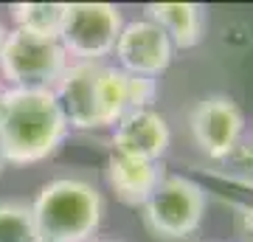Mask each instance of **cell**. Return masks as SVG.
I'll use <instances>...</instances> for the list:
<instances>
[{
	"instance_id": "cell-17",
	"label": "cell",
	"mask_w": 253,
	"mask_h": 242,
	"mask_svg": "<svg viewBox=\"0 0 253 242\" xmlns=\"http://www.w3.org/2000/svg\"><path fill=\"white\" fill-rule=\"evenodd\" d=\"M6 169V158H3V149H0V172Z\"/></svg>"
},
{
	"instance_id": "cell-16",
	"label": "cell",
	"mask_w": 253,
	"mask_h": 242,
	"mask_svg": "<svg viewBox=\"0 0 253 242\" xmlns=\"http://www.w3.org/2000/svg\"><path fill=\"white\" fill-rule=\"evenodd\" d=\"M6 90H9V88H6V85L0 82V110H3V99H6Z\"/></svg>"
},
{
	"instance_id": "cell-13",
	"label": "cell",
	"mask_w": 253,
	"mask_h": 242,
	"mask_svg": "<svg viewBox=\"0 0 253 242\" xmlns=\"http://www.w3.org/2000/svg\"><path fill=\"white\" fill-rule=\"evenodd\" d=\"M0 242H42L28 203L20 200L0 203Z\"/></svg>"
},
{
	"instance_id": "cell-6",
	"label": "cell",
	"mask_w": 253,
	"mask_h": 242,
	"mask_svg": "<svg viewBox=\"0 0 253 242\" xmlns=\"http://www.w3.org/2000/svg\"><path fill=\"white\" fill-rule=\"evenodd\" d=\"M124 17L110 3H68L59 45L71 62H107L116 51Z\"/></svg>"
},
{
	"instance_id": "cell-11",
	"label": "cell",
	"mask_w": 253,
	"mask_h": 242,
	"mask_svg": "<svg viewBox=\"0 0 253 242\" xmlns=\"http://www.w3.org/2000/svg\"><path fill=\"white\" fill-rule=\"evenodd\" d=\"M146 11H149V20L166 31L174 51L177 48H194L203 40L206 14L197 3H152V6H146Z\"/></svg>"
},
{
	"instance_id": "cell-14",
	"label": "cell",
	"mask_w": 253,
	"mask_h": 242,
	"mask_svg": "<svg viewBox=\"0 0 253 242\" xmlns=\"http://www.w3.org/2000/svg\"><path fill=\"white\" fill-rule=\"evenodd\" d=\"M231 158H236V163L239 166H248V172L253 175V138H242L239 141V146H236V152L231 155Z\"/></svg>"
},
{
	"instance_id": "cell-1",
	"label": "cell",
	"mask_w": 253,
	"mask_h": 242,
	"mask_svg": "<svg viewBox=\"0 0 253 242\" xmlns=\"http://www.w3.org/2000/svg\"><path fill=\"white\" fill-rule=\"evenodd\" d=\"M155 93V79L132 76L110 62H71L54 88L71 130H113L121 116L149 107Z\"/></svg>"
},
{
	"instance_id": "cell-15",
	"label": "cell",
	"mask_w": 253,
	"mask_h": 242,
	"mask_svg": "<svg viewBox=\"0 0 253 242\" xmlns=\"http://www.w3.org/2000/svg\"><path fill=\"white\" fill-rule=\"evenodd\" d=\"M6 34H9V28L0 23V48H3V43H6Z\"/></svg>"
},
{
	"instance_id": "cell-5",
	"label": "cell",
	"mask_w": 253,
	"mask_h": 242,
	"mask_svg": "<svg viewBox=\"0 0 253 242\" xmlns=\"http://www.w3.org/2000/svg\"><path fill=\"white\" fill-rule=\"evenodd\" d=\"M206 217V192L183 175H163L144 203L146 228L161 240H186Z\"/></svg>"
},
{
	"instance_id": "cell-4",
	"label": "cell",
	"mask_w": 253,
	"mask_h": 242,
	"mask_svg": "<svg viewBox=\"0 0 253 242\" xmlns=\"http://www.w3.org/2000/svg\"><path fill=\"white\" fill-rule=\"evenodd\" d=\"M71 65L56 37H37L11 28L0 48V82L17 90H54Z\"/></svg>"
},
{
	"instance_id": "cell-2",
	"label": "cell",
	"mask_w": 253,
	"mask_h": 242,
	"mask_svg": "<svg viewBox=\"0 0 253 242\" xmlns=\"http://www.w3.org/2000/svg\"><path fill=\"white\" fill-rule=\"evenodd\" d=\"M68 130L54 90H6L0 110V149L6 163L45 161L62 146Z\"/></svg>"
},
{
	"instance_id": "cell-7",
	"label": "cell",
	"mask_w": 253,
	"mask_h": 242,
	"mask_svg": "<svg viewBox=\"0 0 253 242\" xmlns=\"http://www.w3.org/2000/svg\"><path fill=\"white\" fill-rule=\"evenodd\" d=\"M113 56H116V68H121V71L155 79L172 65L174 45L158 23H152L149 17H141L121 26Z\"/></svg>"
},
{
	"instance_id": "cell-8",
	"label": "cell",
	"mask_w": 253,
	"mask_h": 242,
	"mask_svg": "<svg viewBox=\"0 0 253 242\" xmlns=\"http://www.w3.org/2000/svg\"><path fill=\"white\" fill-rule=\"evenodd\" d=\"M191 138L200 149L214 158L228 161L245 138V116L228 96H208L191 110L189 116Z\"/></svg>"
},
{
	"instance_id": "cell-19",
	"label": "cell",
	"mask_w": 253,
	"mask_h": 242,
	"mask_svg": "<svg viewBox=\"0 0 253 242\" xmlns=\"http://www.w3.org/2000/svg\"><path fill=\"white\" fill-rule=\"evenodd\" d=\"M90 242H118V240H99V237H96V240H90Z\"/></svg>"
},
{
	"instance_id": "cell-3",
	"label": "cell",
	"mask_w": 253,
	"mask_h": 242,
	"mask_svg": "<svg viewBox=\"0 0 253 242\" xmlns=\"http://www.w3.org/2000/svg\"><path fill=\"white\" fill-rule=\"evenodd\" d=\"M31 214L42 242H90L104 220V197L93 180L65 175L37 192Z\"/></svg>"
},
{
	"instance_id": "cell-12",
	"label": "cell",
	"mask_w": 253,
	"mask_h": 242,
	"mask_svg": "<svg viewBox=\"0 0 253 242\" xmlns=\"http://www.w3.org/2000/svg\"><path fill=\"white\" fill-rule=\"evenodd\" d=\"M65 11H68V3H14L11 20H14V28H20V31L59 40Z\"/></svg>"
},
{
	"instance_id": "cell-9",
	"label": "cell",
	"mask_w": 253,
	"mask_h": 242,
	"mask_svg": "<svg viewBox=\"0 0 253 242\" xmlns=\"http://www.w3.org/2000/svg\"><path fill=\"white\" fill-rule=\"evenodd\" d=\"M169 141H172V130L166 118L152 107L132 110L113 124V152L161 163L169 149Z\"/></svg>"
},
{
	"instance_id": "cell-18",
	"label": "cell",
	"mask_w": 253,
	"mask_h": 242,
	"mask_svg": "<svg viewBox=\"0 0 253 242\" xmlns=\"http://www.w3.org/2000/svg\"><path fill=\"white\" fill-rule=\"evenodd\" d=\"M245 217L251 220V231H253V208H251V211H248V214H245Z\"/></svg>"
},
{
	"instance_id": "cell-10",
	"label": "cell",
	"mask_w": 253,
	"mask_h": 242,
	"mask_svg": "<svg viewBox=\"0 0 253 242\" xmlns=\"http://www.w3.org/2000/svg\"><path fill=\"white\" fill-rule=\"evenodd\" d=\"M163 178V166L158 161H144L132 155L113 152L107 161V180L118 200L129 206H144L155 186Z\"/></svg>"
}]
</instances>
